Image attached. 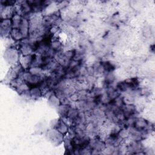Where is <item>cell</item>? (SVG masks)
<instances>
[{"mask_svg":"<svg viewBox=\"0 0 155 155\" xmlns=\"http://www.w3.org/2000/svg\"><path fill=\"white\" fill-rule=\"evenodd\" d=\"M11 34L12 38L17 41L21 40L23 38H24L19 29H13L11 32Z\"/></svg>","mask_w":155,"mask_h":155,"instance_id":"3","label":"cell"},{"mask_svg":"<svg viewBox=\"0 0 155 155\" xmlns=\"http://www.w3.org/2000/svg\"><path fill=\"white\" fill-rule=\"evenodd\" d=\"M60 99L58 98L55 95H53L50 96L49 102L51 105H52L54 107H59L60 106Z\"/></svg>","mask_w":155,"mask_h":155,"instance_id":"4","label":"cell"},{"mask_svg":"<svg viewBox=\"0 0 155 155\" xmlns=\"http://www.w3.org/2000/svg\"><path fill=\"white\" fill-rule=\"evenodd\" d=\"M70 107L66 104L60 105L58 107V112L63 117H66L68 116V114L70 110Z\"/></svg>","mask_w":155,"mask_h":155,"instance_id":"2","label":"cell"},{"mask_svg":"<svg viewBox=\"0 0 155 155\" xmlns=\"http://www.w3.org/2000/svg\"><path fill=\"white\" fill-rule=\"evenodd\" d=\"M55 127L56 128V130L63 135L67 133L69 131L68 126L62 120H58Z\"/></svg>","mask_w":155,"mask_h":155,"instance_id":"1","label":"cell"},{"mask_svg":"<svg viewBox=\"0 0 155 155\" xmlns=\"http://www.w3.org/2000/svg\"><path fill=\"white\" fill-rule=\"evenodd\" d=\"M51 49H53L54 51H58L61 49L62 44L60 41L56 40L52 42H51Z\"/></svg>","mask_w":155,"mask_h":155,"instance_id":"5","label":"cell"}]
</instances>
